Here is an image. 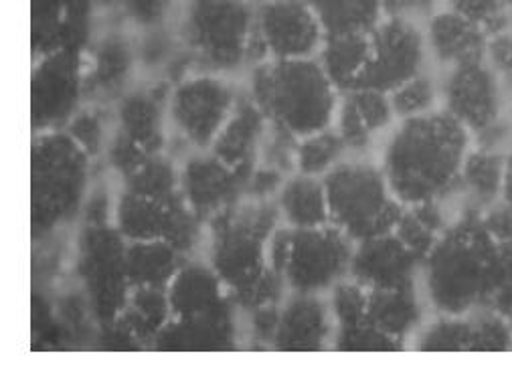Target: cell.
Segmentation results:
<instances>
[{"mask_svg":"<svg viewBox=\"0 0 512 374\" xmlns=\"http://www.w3.org/2000/svg\"><path fill=\"white\" fill-rule=\"evenodd\" d=\"M282 225L276 201L243 199L205 225L203 259L221 279L241 314L282 304L286 277L268 263V243Z\"/></svg>","mask_w":512,"mask_h":374,"instance_id":"6da1fadb","label":"cell"},{"mask_svg":"<svg viewBox=\"0 0 512 374\" xmlns=\"http://www.w3.org/2000/svg\"><path fill=\"white\" fill-rule=\"evenodd\" d=\"M470 134L442 108L397 122L381 142L379 164L403 205L446 203L454 209Z\"/></svg>","mask_w":512,"mask_h":374,"instance_id":"7a4b0ae2","label":"cell"},{"mask_svg":"<svg viewBox=\"0 0 512 374\" xmlns=\"http://www.w3.org/2000/svg\"><path fill=\"white\" fill-rule=\"evenodd\" d=\"M502 245L486 231L480 211L458 209L452 225L421 261L419 290L432 314L468 316L492 304Z\"/></svg>","mask_w":512,"mask_h":374,"instance_id":"3957f363","label":"cell"},{"mask_svg":"<svg viewBox=\"0 0 512 374\" xmlns=\"http://www.w3.org/2000/svg\"><path fill=\"white\" fill-rule=\"evenodd\" d=\"M98 162L65 132L35 134L31 150L33 245L71 237L92 191Z\"/></svg>","mask_w":512,"mask_h":374,"instance_id":"277c9868","label":"cell"},{"mask_svg":"<svg viewBox=\"0 0 512 374\" xmlns=\"http://www.w3.org/2000/svg\"><path fill=\"white\" fill-rule=\"evenodd\" d=\"M168 326L156 338V350L219 352L245 348L243 316L217 273L203 257H191L168 286Z\"/></svg>","mask_w":512,"mask_h":374,"instance_id":"5b68a950","label":"cell"},{"mask_svg":"<svg viewBox=\"0 0 512 374\" xmlns=\"http://www.w3.org/2000/svg\"><path fill=\"white\" fill-rule=\"evenodd\" d=\"M243 89L268 122L296 138L326 130L334 122L340 91L318 59H270L245 71Z\"/></svg>","mask_w":512,"mask_h":374,"instance_id":"8992f818","label":"cell"},{"mask_svg":"<svg viewBox=\"0 0 512 374\" xmlns=\"http://www.w3.org/2000/svg\"><path fill=\"white\" fill-rule=\"evenodd\" d=\"M253 21V0H183L175 31L195 71L241 79Z\"/></svg>","mask_w":512,"mask_h":374,"instance_id":"52a82bcc","label":"cell"},{"mask_svg":"<svg viewBox=\"0 0 512 374\" xmlns=\"http://www.w3.org/2000/svg\"><path fill=\"white\" fill-rule=\"evenodd\" d=\"M330 225L355 243L393 233L403 203L379 162L349 156L324 176Z\"/></svg>","mask_w":512,"mask_h":374,"instance_id":"ba28073f","label":"cell"},{"mask_svg":"<svg viewBox=\"0 0 512 374\" xmlns=\"http://www.w3.org/2000/svg\"><path fill=\"white\" fill-rule=\"evenodd\" d=\"M126 249L114 225H77L71 239L73 286L88 302L98 334L116 324L132 290Z\"/></svg>","mask_w":512,"mask_h":374,"instance_id":"9c48e42d","label":"cell"},{"mask_svg":"<svg viewBox=\"0 0 512 374\" xmlns=\"http://www.w3.org/2000/svg\"><path fill=\"white\" fill-rule=\"evenodd\" d=\"M241 96V79L195 71L173 85L168 96L166 152L179 162L209 152Z\"/></svg>","mask_w":512,"mask_h":374,"instance_id":"30bf717a","label":"cell"},{"mask_svg":"<svg viewBox=\"0 0 512 374\" xmlns=\"http://www.w3.org/2000/svg\"><path fill=\"white\" fill-rule=\"evenodd\" d=\"M440 93V108L470 134L474 146L506 150L512 144V98L488 61L442 71Z\"/></svg>","mask_w":512,"mask_h":374,"instance_id":"8fae6325","label":"cell"},{"mask_svg":"<svg viewBox=\"0 0 512 374\" xmlns=\"http://www.w3.org/2000/svg\"><path fill=\"white\" fill-rule=\"evenodd\" d=\"M114 227L128 241H162L189 257H203L205 223L189 207L185 195L152 199L120 189Z\"/></svg>","mask_w":512,"mask_h":374,"instance_id":"7c38bea8","label":"cell"},{"mask_svg":"<svg viewBox=\"0 0 512 374\" xmlns=\"http://www.w3.org/2000/svg\"><path fill=\"white\" fill-rule=\"evenodd\" d=\"M324 31L306 0H262L247 45V69L270 59H314Z\"/></svg>","mask_w":512,"mask_h":374,"instance_id":"4fadbf2b","label":"cell"},{"mask_svg":"<svg viewBox=\"0 0 512 374\" xmlns=\"http://www.w3.org/2000/svg\"><path fill=\"white\" fill-rule=\"evenodd\" d=\"M140 79L136 33L118 19H100L83 47V102L114 106Z\"/></svg>","mask_w":512,"mask_h":374,"instance_id":"5bb4252c","label":"cell"},{"mask_svg":"<svg viewBox=\"0 0 512 374\" xmlns=\"http://www.w3.org/2000/svg\"><path fill=\"white\" fill-rule=\"evenodd\" d=\"M355 241L334 225L292 229V251L286 265L290 292L328 296L351 275Z\"/></svg>","mask_w":512,"mask_h":374,"instance_id":"9a60e30c","label":"cell"},{"mask_svg":"<svg viewBox=\"0 0 512 374\" xmlns=\"http://www.w3.org/2000/svg\"><path fill=\"white\" fill-rule=\"evenodd\" d=\"M83 104V49H63L35 59L31 81L35 134L65 130Z\"/></svg>","mask_w":512,"mask_h":374,"instance_id":"2e32d148","label":"cell"},{"mask_svg":"<svg viewBox=\"0 0 512 374\" xmlns=\"http://www.w3.org/2000/svg\"><path fill=\"white\" fill-rule=\"evenodd\" d=\"M432 69L423 21L381 19L371 31V59L355 87L391 93L411 77Z\"/></svg>","mask_w":512,"mask_h":374,"instance_id":"e0dca14e","label":"cell"},{"mask_svg":"<svg viewBox=\"0 0 512 374\" xmlns=\"http://www.w3.org/2000/svg\"><path fill=\"white\" fill-rule=\"evenodd\" d=\"M251 172L253 168L227 166L213 152H195L181 160V189L189 207L207 225L245 199Z\"/></svg>","mask_w":512,"mask_h":374,"instance_id":"ac0fdd59","label":"cell"},{"mask_svg":"<svg viewBox=\"0 0 512 374\" xmlns=\"http://www.w3.org/2000/svg\"><path fill=\"white\" fill-rule=\"evenodd\" d=\"M395 124L389 93L367 87L340 91L332 128L345 142L349 156L371 158L373 148L383 142Z\"/></svg>","mask_w":512,"mask_h":374,"instance_id":"d6986e66","label":"cell"},{"mask_svg":"<svg viewBox=\"0 0 512 374\" xmlns=\"http://www.w3.org/2000/svg\"><path fill=\"white\" fill-rule=\"evenodd\" d=\"M94 0H31L33 57L83 49L98 27Z\"/></svg>","mask_w":512,"mask_h":374,"instance_id":"ffe728a7","label":"cell"},{"mask_svg":"<svg viewBox=\"0 0 512 374\" xmlns=\"http://www.w3.org/2000/svg\"><path fill=\"white\" fill-rule=\"evenodd\" d=\"M170 89L173 85L164 79H140L112 106L116 130L150 154L166 152Z\"/></svg>","mask_w":512,"mask_h":374,"instance_id":"44dd1931","label":"cell"},{"mask_svg":"<svg viewBox=\"0 0 512 374\" xmlns=\"http://www.w3.org/2000/svg\"><path fill=\"white\" fill-rule=\"evenodd\" d=\"M421 261L395 233H387L355 243L349 277L365 290L411 288L419 286Z\"/></svg>","mask_w":512,"mask_h":374,"instance_id":"7402d4cb","label":"cell"},{"mask_svg":"<svg viewBox=\"0 0 512 374\" xmlns=\"http://www.w3.org/2000/svg\"><path fill=\"white\" fill-rule=\"evenodd\" d=\"M423 33L430 63L438 73L486 61L490 35L446 7L438 5L423 21Z\"/></svg>","mask_w":512,"mask_h":374,"instance_id":"603a6c76","label":"cell"},{"mask_svg":"<svg viewBox=\"0 0 512 374\" xmlns=\"http://www.w3.org/2000/svg\"><path fill=\"white\" fill-rule=\"evenodd\" d=\"M334 320L328 296L290 292L280 308L272 350L322 352L332 350Z\"/></svg>","mask_w":512,"mask_h":374,"instance_id":"cb8c5ba5","label":"cell"},{"mask_svg":"<svg viewBox=\"0 0 512 374\" xmlns=\"http://www.w3.org/2000/svg\"><path fill=\"white\" fill-rule=\"evenodd\" d=\"M332 320H334V342L332 350L340 352H397L403 350L395 340L385 336L369 318L367 312V290L353 279L340 282L328 294Z\"/></svg>","mask_w":512,"mask_h":374,"instance_id":"d4e9b609","label":"cell"},{"mask_svg":"<svg viewBox=\"0 0 512 374\" xmlns=\"http://www.w3.org/2000/svg\"><path fill=\"white\" fill-rule=\"evenodd\" d=\"M268 126V118L247 96L241 83V96L209 152L231 168H255Z\"/></svg>","mask_w":512,"mask_h":374,"instance_id":"484cf974","label":"cell"},{"mask_svg":"<svg viewBox=\"0 0 512 374\" xmlns=\"http://www.w3.org/2000/svg\"><path fill=\"white\" fill-rule=\"evenodd\" d=\"M506 176V150L474 146L464 158L454 211H486L502 201Z\"/></svg>","mask_w":512,"mask_h":374,"instance_id":"4316f807","label":"cell"},{"mask_svg":"<svg viewBox=\"0 0 512 374\" xmlns=\"http://www.w3.org/2000/svg\"><path fill=\"white\" fill-rule=\"evenodd\" d=\"M367 312L377 330L399 346H411L413 336L428 320L430 306L419 286L399 290H367Z\"/></svg>","mask_w":512,"mask_h":374,"instance_id":"83f0119b","label":"cell"},{"mask_svg":"<svg viewBox=\"0 0 512 374\" xmlns=\"http://www.w3.org/2000/svg\"><path fill=\"white\" fill-rule=\"evenodd\" d=\"M274 201L282 225L294 231L330 225V209L324 178L294 172L284 180L282 189Z\"/></svg>","mask_w":512,"mask_h":374,"instance_id":"f1b7e54d","label":"cell"},{"mask_svg":"<svg viewBox=\"0 0 512 374\" xmlns=\"http://www.w3.org/2000/svg\"><path fill=\"white\" fill-rule=\"evenodd\" d=\"M191 257L162 241H134L126 249V267L132 288L168 290Z\"/></svg>","mask_w":512,"mask_h":374,"instance_id":"f546056e","label":"cell"},{"mask_svg":"<svg viewBox=\"0 0 512 374\" xmlns=\"http://www.w3.org/2000/svg\"><path fill=\"white\" fill-rule=\"evenodd\" d=\"M170 316H173V308H170L168 290L132 288L114 326L124 330L138 348H152L168 326Z\"/></svg>","mask_w":512,"mask_h":374,"instance_id":"4dcf8cb0","label":"cell"},{"mask_svg":"<svg viewBox=\"0 0 512 374\" xmlns=\"http://www.w3.org/2000/svg\"><path fill=\"white\" fill-rule=\"evenodd\" d=\"M320 67L338 91L355 87L371 59V33L326 35L316 55Z\"/></svg>","mask_w":512,"mask_h":374,"instance_id":"1f68e13d","label":"cell"},{"mask_svg":"<svg viewBox=\"0 0 512 374\" xmlns=\"http://www.w3.org/2000/svg\"><path fill=\"white\" fill-rule=\"evenodd\" d=\"M454 215L456 211L446 203L403 205L393 233L407 249L425 259L452 225Z\"/></svg>","mask_w":512,"mask_h":374,"instance_id":"d6a6232c","label":"cell"},{"mask_svg":"<svg viewBox=\"0 0 512 374\" xmlns=\"http://www.w3.org/2000/svg\"><path fill=\"white\" fill-rule=\"evenodd\" d=\"M324 35H369L383 19L381 0H306Z\"/></svg>","mask_w":512,"mask_h":374,"instance_id":"836d02e7","label":"cell"},{"mask_svg":"<svg viewBox=\"0 0 512 374\" xmlns=\"http://www.w3.org/2000/svg\"><path fill=\"white\" fill-rule=\"evenodd\" d=\"M421 352H472V316L432 314L411 340Z\"/></svg>","mask_w":512,"mask_h":374,"instance_id":"e575fe53","label":"cell"},{"mask_svg":"<svg viewBox=\"0 0 512 374\" xmlns=\"http://www.w3.org/2000/svg\"><path fill=\"white\" fill-rule=\"evenodd\" d=\"M65 132L94 162H100L116 132L114 108L98 106V104H83L81 110L67 124Z\"/></svg>","mask_w":512,"mask_h":374,"instance_id":"d590c367","label":"cell"},{"mask_svg":"<svg viewBox=\"0 0 512 374\" xmlns=\"http://www.w3.org/2000/svg\"><path fill=\"white\" fill-rule=\"evenodd\" d=\"M389 100L397 122L421 118L440 110V73L432 67L411 77L389 93Z\"/></svg>","mask_w":512,"mask_h":374,"instance_id":"8d00e7d4","label":"cell"},{"mask_svg":"<svg viewBox=\"0 0 512 374\" xmlns=\"http://www.w3.org/2000/svg\"><path fill=\"white\" fill-rule=\"evenodd\" d=\"M347 158H349V150L345 142L340 140L336 130L330 126L326 130L314 132L298 140L296 172L324 178L332 168H336Z\"/></svg>","mask_w":512,"mask_h":374,"instance_id":"74e56055","label":"cell"},{"mask_svg":"<svg viewBox=\"0 0 512 374\" xmlns=\"http://www.w3.org/2000/svg\"><path fill=\"white\" fill-rule=\"evenodd\" d=\"M183 0H122L114 19L124 23L134 33L175 27Z\"/></svg>","mask_w":512,"mask_h":374,"instance_id":"f35d334b","label":"cell"},{"mask_svg":"<svg viewBox=\"0 0 512 374\" xmlns=\"http://www.w3.org/2000/svg\"><path fill=\"white\" fill-rule=\"evenodd\" d=\"M440 7L472 21L490 37L512 27V11L504 0H440Z\"/></svg>","mask_w":512,"mask_h":374,"instance_id":"ab89813d","label":"cell"},{"mask_svg":"<svg viewBox=\"0 0 512 374\" xmlns=\"http://www.w3.org/2000/svg\"><path fill=\"white\" fill-rule=\"evenodd\" d=\"M472 316V352H508L512 350V322L492 308L478 310Z\"/></svg>","mask_w":512,"mask_h":374,"instance_id":"60d3db41","label":"cell"},{"mask_svg":"<svg viewBox=\"0 0 512 374\" xmlns=\"http://www.w3.org/2000/svg\"><path fill=\"white\" fill-rule=\"evenodd\" d=\"M298 140L294 134L288 130L276 126L270 122L266 136L262 140L258 164L274 168L286 176L296 172V150H298Z\"/></svg>","mask_w":512,"mask_h":374,"instance_id":"b9f144b4","label":"cell"},{"mask_svg":"<svg viewBox=\"0 0 512 374\" xmlns=\"http://www.w3.org/2000/svg\"><path fill=\"white\" fill-rule=\"evenodd\" d=\"M486 61L498 73V77L502 79L504 87L508 89L512 98V27L490 37Z\"/></svg>","mask_w":512,"mask_h":374,"instance_id":"7bdbcfd3","label":"cell"},{"mask_svg":"<svg viewBox=\"0 0 512 374\" xmlns=\"http://www.w3.org/2000/svg\"><path fill=\"white\" fill-rule=\"evenodd\" d=\"M288 176L274 170V168H268V166H262L258 164L253 168L251 176H249V182H247V195L245 199H253V201H274L276 195L280 193L282 184Z\"/></svg>","mask_w":512,"mask_h":374,"instance_id":"ee69618b","label":"cell"},{"mask_svg":"<svg viewBox=\"0 0 512 374\" xmlns=\"http://www.w3.org/2000/svg\"><path fill=\"white\" fill-rule=\"evenodd\" d=\"M490 308L512 322V241L502 243L500 279Z\"/></svg>","mask_w":512,"mask_h":374,"instance_id":"f6af8a7d","label":"cell"},{"mask_svg":"<svg viewBox=\"0 0 512 374\" xmlns=\"http://www.w3.org/2000/svg\"><path fill=\"white\" fill-rule=\"evenodd\" d=\"M438 5V0H381V11L383 19L425 21Z\"/></svg>","mask_w":512,"mask_h":374,"instance_id":"bcb514c9","label":"cell"},{"mask_svg":"<svg viewBox=\"0 0 512 374\" xmlns=\"http://www.w3.org/2000/svg\"><path fill=\"white\" fill-rule=\"evenodd\" d=\"M482 225L486 231L502 245L512 241V207H508L504 201L488 207L480 213Z\"/></svg>","mask_w":512,"mask_h":374,"instance_id":"7dc6e473","label":"cell"},{"mask_svg":"<svg viewBox=\"0 0 512 374\" xmlns=\"http://www.w3.org/2000/svg\"><path fill=\"white\" fill-rule=\"evenodd\" d=\"M94 7L100 19H114L122 7V0H94Z\"/></svg>","mask_w":512,"mask_h":374,"instance_id":"c3c4849f","label":"cell"},{"mask_svg":"<svg viewBox=\"0 0 512 374\" xmlns=\"http://www.w3.org/2000/svg\"><path fill=\"white\" fill-rule=\"evenodd\" d=\"M502 201L512 207V144L506 148V176H504V193Z\"/></svg>","mask_w":512,"mask_h":374,"instance_id":"681fc988","label":"cell"},{"mask_svg":"<svg viewBox=\"0 0 512 374\" xmlns=\"http://www.w3.org/2000/svg\"><path fill=\"white\" fill-rule=\"evenodd\" d=\"M504 3H506V5H508V9L512 11V0H504Z\"/></svg>","mask_w":512,"mask_h":374,"instance_id":"f907efd6","label":"cell"},{"mask_svg":"<svg viewBox=\"0 0 512 374\" xmlns=\"http://www.w3.org/2000/svg\"><path fill=\"white\" fill-rule=\"evenodd\" d=\"M253 3H262V0H253Z\"/></svg>","mask_w":512,"mask_h":374,"instance_id":"816d5d0a","label":"cell"},{"mask_svg":"<svg viewBox=\"0 0 512 374\" xmlns=\"http://www.w3.org/2000/svg\"><path fill=\"white\" fill-rule=\"evenodd\" d=\"M438 3H440V0H438Z\"/></svg>","mask_w":512,"mask_h":374,"instance_id":"f5cc1de1","label":"cell"}]
</instances>
